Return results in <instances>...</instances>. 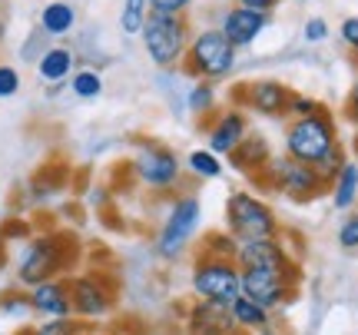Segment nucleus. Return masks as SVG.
I'll use <instances>...</instances> for the list:
<instances>
[{
	"label": "nucleus",
	"instance_id": "f257e3e1",
	"mask_svg": "<svg viewBox=\"0 0 358 335\" xmlns=\"http://www.w3.org/2000/svg\"><path fill=\"white\" fill-rule=\"evenodd\" d=\"M285 156H292L306 166L319 169V176L325 183L335 180V173L345 163V150H342V136L335 127V116L329 113V106H322L312 116H295L285 127L282 136Z\"/></svg>",
	"mask_w": 358,
	"mask_h": 335
},
{
	"label": "nucleus",
	"instance_id": "f03ea898",
	"mask_svg": "<svg viewBox=\"0 0 358 335\" xmlns=\"http://www.w3.org/2000/svg\"><path fill=\"white\" fill-rule=\"evenodd\" d=\"M80 262V239L70 229H50V232H30L13 259V276L17 283L30 289L47 279L70 276Z\"/></svg>",
	"mask_w": 358,
	"mask_h": 335
},
{
	"label": "nucleus",
	"instance_id": "7ed1b4c3",
	"mask_svg": "<svg viewBox=\"0 0 358 335\" xmlns=\"http://www.w3.org/2000/svg\"><path fill=\"white\" fill-rule=\"evenodd\" d=\"M129 176L136 186H143L146 193L153 196H173L179 193V183H182V159L173 146L159 140H140L136 150L129 156Z\"/></svg>",
	"mask_w": 358,
	"mask_h": 335
},
{
	"label": "nucleus",
	"instance_id": "20e7f679",
	"mask_svg": "<svg viewBox=\"0 0 358 335\" xmlns=\"http://www.w3.org/2000/svg\"><path fill=\"white\" fill-rule=\"evenodd\" d=\"M236 60H239V50L222 37V30L219 27H203V30H192V40L186 47V57H182L179 70L189 80L222 83V80H229L236 73Z\"/></svg>",
	"mask_w": 358,
	"mask_h": 335
},
{
	"label": "nucleus",
	"instance_id": "39448f33",
	"mask_svg": "<svg viewBox=\"0 0 358 335\" xmlns=\"http://www.w3.org/2000/svg\"><path fill=\"white\" fill-rule=\"evenodd\" d=\"M199 222H203V203L196 193H173L169 196L166 216L156 229V256L163 262H176L186 256L192 239L199 236Z\"/></svg>",
	"mask_w": 358,
	"mask_h": 335
},
{
	"label": "nucleus",
	"instance_id": "423d86ee",
	"mask_svg": "<svg viewBox=\"0 0 358 335\" xmlns=\"http://www.w3.org/2000/svg\"><path fill=\"white\" fill-rule=\"evenodd\" d=\"M143 53L156 70H176L186 57V47L192 40V27L182 13H156L150 10L146 24L140 30Z\"/></svg>",
	"mask_w": 358,
	"mask_h": 335
},
{
	"label": "nucleus",
	"instance_id": "0eeeda50",
	"mask_svg": "<svg viewBox=\"0 0 358 335\" xmlns=\"http://www.w3.org/2000/svg\"><path fill=\"white\" fill-rule=\"evenodd\" d=\"M222 216H226V229L239 243H249V239H275V236L285 232L279 216H275V209L268 206L262 196L252 193V190H236V193L226 196Z\"/></svg>",
	"mask_w": 358,
	"mask_h": 335
},
{
	"label": "nucleus",
	"instance_id": "6e6552de",
	"mask_svg": "<svg viewBox=\"0 0 358 335\" xmlns=\"http://www.w3.org/2000/svg\"><path fill=\"white\" fill-rule=\"evenodd\" d=\"M262 190L279 193L282 199H292V203H312L322 193H329V183L319 176V169L299 163L292 156H272L268 166L256 176Z\"/></svg>",
	"mask_w": 358,
	"mask_h": 335
},
{
	"label": "nucleus",
	"instance_id": "1a4fd4ad",
	"mask_svg": "<svg viewBox=\"0 0 358 335\" xmlns=\"http://www.w3.org/2000/svg\"><path fill=\"white\" fill-rule=\"evenodd\" d=\"M116 302H120V285H116L113 272L87 269L70 276V306H73L77 319L96 325L113 315Z\"/></svg>",
	"mask_w": 358,
	"mask_h": 335
},
{
	"label": "nucleus",
	"instance_id": "9d476101",
	"mask_svg": "<svg viewBox=\"0 0 358 335\" xmlns=\"http://www.w3.org/2000/svg\"><path fill=\"white\" fill-rule=\"evenodd\" d=\"M239 276H243V269L236 266V259L196 252L192 269H189L192 299H206V302H222V306H229L232 299L243 292Z\"/></svg>",
	"mask_w": 358,
	"mask_h": 335
},
{
	"label": "nucleus",
	"instance_id": "9b49d317",
	"mask_svg": "<svg viewBox=\"0 0 358 335\" xmlns=\"http://www.w3.org/2000/svg\"><path fill=\"white\" fill-rule=\"evenodd\" d=\"M299 283H302V266L292 262L285 269H243L239 285L243 296H249L252 302L266 306V309H282L299 296Z\"/></svg>",
	"mask_w": 358,
	"mask_h": 335
},
{
	"label": "nucleus",
	"instance_id": "f8f14e48",
	"mask_svg": "<svg viewBox=\"0 0 358 335\" xmlns=\"http://www.w3.org/2000/svg\"><path fill=\"white\" fill-rule=\"evenodd\" d=\"M289 97L292 90L282 80L262 77L249 80V83H236L232 87V106H243L245 113L266 116V120H282L289 110Z\"/></svg>",
	"mask_w": 358,
	"mask_h": 335
},
{
	"label": "nucleus",
	"instance_id": "ddd939ff",
	"mask_svg": "<svg viewBox=\"0 0 358 335\" xmlns=\"http://www.w3.org/2000/svg\"><path fill=\"white\" fill-rule=\"evenodd\" d=\"M199 129H206V146L219 156H229L252 133L249 113H245L243 106H219L206 123H199Z\"/></svg>",
	"mask_w": 358,
	"mask_h": 335
},
{
	"label": "nucleus",
	"instance_id": "4468645a",
	"mask_svg": "<svg viewBox=\"0 0 358 335\" xmlns=\"http://www.w3.org/2000/svg\"><path fill=\"white\" fill-rule=\"evenodd\" d=\"M268 24H272V13L252 10V7H243V3H232L229 10H222V17H219V30L236 50L252 47L268 30Z\"/></svg>",
	"mask_w": 358,
	"mask_h": 335
},
{
	"label": "nucleus",
	"instance_id": "2eb2a0df",
	"mask_svg": "<svg viewBox=\"0 0 358 335\" xmlns=\"http://www.w3.org/2000/svg\"><path fill=\"white\" fill-rule=\"evenodd\" d=\"M292 262H299V259L289 252L285 232L275 239H249V243H239V249H236L239 269H285Z\"/></svg>",
	"mask_w": 358,
	"mask_h": 335
},
{
	"label": "nucleus",
	"instance_id": "dca6fc26",
	"mask_svg": "<svg viewBox=\"0 0 358 335\" xmlns=\"http://www.w3.org/2000/svg\"><path fill=\"white\" fill-rule=\"evenodd\" d=\"M186 332L189 335H239V325L232 319L229 306L192 299V306L186 309Z\"/></svg>",
	"mask_w": 358,
	"mask_h": 335
},
{
	"label": "nucleus",
	"instance_id": "f3484780",
	"mask_svg": "<svg viewBox=\"0 0 358 335\" xmlns=\"http://www.w3.org/2000/svg\"><path fill=\"white\" fill-rule=\"evenodd\" d=\"M27 296H30V309L37 312L40 319H66V315H73V306H70V276L30 285Z\"/></svg>",
	"mask_w": 358,
	"mask_h": 335
},
{
	"label": "nucleus",
	"instance_id": "a211bd4d",
	"mask_svg": "<svg viewBox=\"0 0 358 335\" xmlns=\"http://www.w3.org/2000/svg\"><path fill=\"white\" fill-rule=\"evenodd\" d=\"M34 66H37V77L43 87H66V80L73 77V70L80 66L77 50L66 47V43H50Z\"/></svg>",
	"mask_w": 358,
	"mask_h": 335
},
{
	"label": "nucleus",
	"instance_id": "6ab92c4d",
	"mask_svg": "<svg viewBox=\"0 0 358 335\" xmlns=\"http://www.w3.org/2000/svg\"><path fill=\"white\" fill-rule=\"evenodd\" d=\"M268 159H272V150H268L266 136H259V133H249L236 150L229 153V166L236 173H243V176H252L256 180L259 173L268 166Z\"/></svg>",
	"mask_w": 358,
	"mask_h": 335
},
{
	"label": "nucleus",
	"instance_id": "aec40b11",
	"mask_svg": "<svg viewBox=\"0 0 358 335\" xmlns=\"http://www.w3.org/2000/svg\"><path fill=\"white\" fill-rule=\"evenodd\" d=\"M37 27L50 40H64L77 30V7L70 0H50L43 3V10L37 17Z\"/></svg>",
	"mask_w": 358,
	"mask_h": 335
},
{
	"label": "nucleus",
	"instance_id": "412c9836",
	"mask_svg": "<svg viewBox=\"0 0 358 335\" xmlns=\"http://www.w3.org/2000/svg\"><path fill=\"white\" fill-rule=\"evenodd\" d=\"M229 312H232V319H236V325H239V332H268V325H272V309L252 302L243 292L229 302Z\"/></svg>",
	"mask_w": 358,
	"mask_h": 335
},
{
	"label": "nucleus",
	"instance_id": "4be33fe9",
	"mask_svg": "<svg viewBox=\"0 0 358 335\" xmlns=\"http://www.w3.org/2000/svg\"><path fill=\"white\" fill-rule=\"evenodd\" d=\"M329 196H332V206L338 213L355 209V203H358V163L355 159L342 163V169L335 173V180L329 183Z\"/></svg>",
	"mask_w": 358,
	"mask_h": 335
},
{
	"label": "nucleus",
	"instance_id": "5701e85b",
	"mask_svg": "<svg viewBox=\"0 0 358 335\" xmlns=\"http://www.w3.org/2000/svg\"><path fill=\"white\" fill-rule=\"evenodd\" d=\"M219 110V90L213 80H192L186 90V113H192L199 123H206L209 116Z\"/></svg>",
	"mask_w": 358,
	"mask_h": 335
},
{
	"label": "nucleus",
	"instance_id": "b1692460",
	"mask_svg": "<svg viewBox=\"0 0 358 335\" xmlns=\"http://www.w3.org/2000/svg\"><path fill=\"white\" fill-rule=\"evenodd\" d=\"M182 169L189 173L192 180H219L222 176V169H226V163H222V156L213 153L209 146H196V150H189L186 153V159H182Z\"/></svg>",
	"mask_w": 358,
	"mask_h": 335
},
{
	"label": "nucleus",
	"instance_id": "393cba45",
	"mask_svg": "<svg viewBox=\"0 0 358 335\" xmlns=\"http://www.w3.org/2000/svg\"><path fill=\"white\" fill-rule=\"evenodd\" d=\"M66 176H70V169L60 166V163H50V166L37 169L34 180H30V199H34V203H47V199H53V196L66 186Z\"/></svg>",
	"mask_w": 358,
	"mask_h": 335
},
{
	"label": "nucleus",
	"instance_id": "a878e982",
	"mask_svg": "<svg viewBox=\"0 0 358 335\" xmlns=\"http://www.w3.org/2000/svg\"><path fill=\"white\" fill-rule=\"evenodd\" d=\"M66 87H70V93L77 97V100H83V104H93V100H100L103 97V73L100 66H77L73 70V77L66 80Z\"/></svg>",
	"mask_w": 358,
	"mask_h": 335
},
{
	"label": "nucleus",
	"instance_id": "bb28decb",
	"mask_svg": "<svg viewBox=\"0 0 358 335\" xmlns=\"http://www.w3.org/2000/svg\"><path fill=\"white\" fill-rule=\"evenodd\" d=\"M146 17H150V0H123V7H120V30L127 37H140Z\"/></svg>",
	"mask_w": 358,
	"mask_h": 335
},
{
	"label": "nucleus",
	"instance_id": "cd10ccee",
	"mask_svg": "<svg viewBox=\"0 0 358 335\" xmlns=\"http://www.w3.org/2000/svg\"><path fill=\"white\" fill-rule=\"evenodd\" d=\"M87 329H93V325L77 319V315H66V319H43L40 325L30 329V335H83Z\"/></svg>",
	"mask_w": 358,
	"mask_h": 335
},
{
	"label": "nucleus",
	"instance_id": "c85d7f7f",
	"mask_svg": "<svg viewBox=\"0 0 358 335\" xmlns=\"http://www.w3.org/2000/svg\"><path fill=\"white\" fill-rule=\"evenodd\" d=\"M236 249H239V239H236L229 229L226 232H206L203 243H199V252H206V256L236 259Z\"/></svg>",
	"mask_w": 358,
	"mask_h": 335
},
{
	"label": "nucleus",
	"instance_id": "c756f323",
	"mask_svg": "<svg viewBox=\"0 0 358 335\" xmlns=\"http://www.w3.org/2000/svg\"><path fill=\"white\" fill-rule=\"evenodd\" d=\"M30 296H27V289H7V292H0V315H17V319H24L30 315Z\"/></svg>",
	"mask_w": 358,
	"mask_h": 335
},
{
	"label": "nucleus",
	"instance_id": "7c9ffc66",
	"mask_svg": "<svg viewBox=\"0 0 358 335\" xmlns=\"http://www.w3.org/2000/svg\"><path fill=\"white\" fill-rule=\"evenodd\" d=\"M47 47H50V37H47L40 27H34V30L24 37V43H20V60H24V64H37Z\"/></svg>",
	"mask_w": 358,
	"mask_h": 335
},
{
	"label": "nucleus",
	"instance_id": "2f4dec72",
	"mask_svg": "<svg viewBox=\"0 0 358 335\" xmlns=\"http://www.w3.org/2000/svg\"><path fill=\"white\" fill-rule=\"evenodd\" d=\"M335 239H338V245H342L345 252H358V213H355V209H348L345 220L338 222Z\"/></svg>",
	"mask_w": 358,
	"mask_h": 335
},
{
	"label": "nucleus",
	"instance_id": "473e14b6",
	"mask_svg": "<svg viewBox=\"0 0 358 335\" xmlns=\"http://www.w3.org/2000/svg\"><path fill=\"white\" fill-rule=\"evenodd\" d=\"M322 100L319 97H308V93H295L289 97V110H285V120H295V116H312V113H319L322 110Z\"/></svg>",
	"mask_w": 358,
	"mask_h": 335
},
{
	"label": "nucleus",
	"instance_id": "72a5a7b5",
	"mask_svg": "<svg viewBox=\"0 0 358 335\" xmlns=\"http://www.w3.org/2000/svg\"><path fill=\"white\" fill-rule=\"evenodd\" d=\"M24 87V80H20V70L10 64H0V100H10L17 97Z\"/></svg>",
	"mask_w": 358,
	"mask_h": 335
},
{
	"label": "nucleus",
	"instance_id": "f704fd0d",
	"mask_svg": "<svg viewBox=\"0 0 358 335\" xmlns=\"http://www.w3.org/2000/svg\"><path fill=\"white\" fill-rule=\"evenodd\" d=\"M30 232H34V226H30V222L10 220V222H3V226H0V243H24Z\"/></svg>",
	"mask_w": 358,
	"mask_h": 335
},
{
	"label": "nucleus",
	"instance_id": "c9c22d12",
	"mask_svg": "<svg viewBox=\"0 0 358 335\" xmlns=\"http://www.w3.org/2000/svg\"><path fill=\"white\" fill-rule=\"evenodd\" d=\"M329 24H325V17H308L306 27H302V37L306 43H322V40H329Z\"/></svg>",
	"mask_w": 358,
	"mask_h": 335
},
{
	"label": "nucleus",
	"instance_id": "e433bc0d",
	"mask_svg": "<svg viewBox=\"0 0 358 335\" xmlns=\"http://www.w3.org/2000/svg\"><path fill=\"white\" fill-rule=\"evenodd\" d=\"M338 37H342V43H345V50L358 60V17H345V20H342Z\"/></svg>",
	"mask_w": 358,
	"mask_h": 335
},
{
	"label": "nucleus",
	"instance_id": "4c0bfd02",
	"mask_svg": "<svg viewBox=\"0 0 358 335\" xmlns=\"http://www.w3.org/2000/svg\"><path fill=\"white\" fill-rule=\"evenodd\" d=\"M196 3V0H150V10L156 13H189V7Z\"/></svg>",
	"mask_w": 358,
	"mask_h": 335
},
{
	"label": "nucleus",
	"instance_id": "58836bf2",
	"mask_svg": "<svg viewBox=\"0 0 358 335\" xmlns=\"http://www.w3.org/2000/svg\"><path fill=\"white\" fill-rule=\"evenodd\" d=\"M342 116H345L348 127H355V129H358V80L352 83V90H348L345 104H342Z\"/></svg>",
	"mask_w": 358,
	"mask_h": 335
},
{
	"label": "nucleus",
	"instance_id": "ea45409f",
	"mask_svg": "<svg viewBox=\"0 0 358 335\" xmlns=\"http://www.w3.org/2000/svg\"><path fill=\"white\" fill-rule=\"evenodd\" d=\"M232 3H243V7H252V10H266L272 13L275 7H279L282 0H232Z\"/></svg>",
	"mask_w": 358,
	"mask_h": 335
},
{
	"label": "nucleus",
	"instance_id": "a19ab883",
	"mask_svg": "<svg viewBox=\"0 0 358 335\" xmlns=\"http://www.w3.org/2000/svg\"><path fill=\"white\" fill-rule=\"evenodd\" d=\"M7 37V20H0V40Z\"/></svg>",
	"mask_w": 358,
	"mask_h": 335
},
{
	"label": "nucleus",
	"instance_id": "79ce46f5",
	"mask_svg": "<svg viewBox=\"0 0 358 335\" xmlns=\"http://www.w3.org/2000/svg\"><path fill=\"white\" fill-rule=\"evenodd\" d=\"M83 335H100V332H96V329H87V332H83Z\"/></svg>",
	"mask_w": 358,
	"mask_h": 335
},
{
	"label": "nucleus",
	"instance_id": "37998d69",
	"mask_svg": "<svg viewBox=\"0 0 358 335\" xmlns=\"http://www.w3.org/2000/svg\"><path fill=\"white\" fill-rule=\"evenodd\" d=\"M70 3H80V0H70Z\"/></svg>",
	"mask_w": 358,
	"mask_h": 335
},
{
	"label": "nucleus",
	"instance_id": "c03bdc74",
	"mask_svg": "<svg viewBox=\"0 0 358 335\" xmlns=\"http://www.w3.org/2000/svg\"><path fill=\"white\" fill-rule=\"evenodd\" d=\"M0 199H3V193H0Z\"/></svg>",
	"mask_w": 358,
	"mask_h": 335
}]
</instances>
